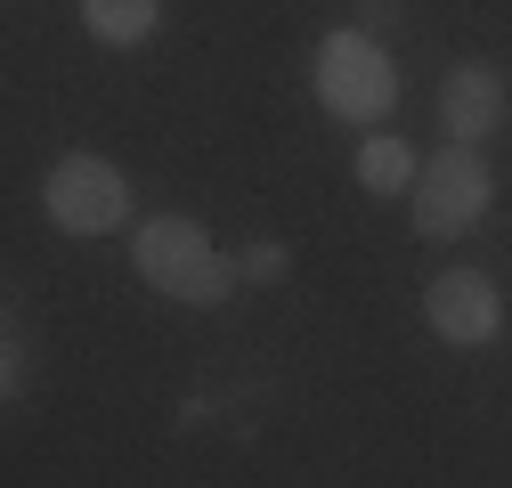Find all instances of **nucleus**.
Masks as SVG:
<instances>
[{"mask_svg":"<svg viewBox=\"0 0 512 488\" xmlns=\"http://www.w3.org/2000/svg\"><path fill=\"white\" fill-rule=\"evenodd\" d=\"M131 269L163 301H179V310H220V301H236V285H244L236 253H220L212 228L187 220V212H155V220L131 228Z\"/></svg>","mask_w":512,"mask_h":488,"instance_id":"nucleus-1","label":"nucleus"},{"mask_svg":"<svg viewBox=\"0 0 512 488\" xmlns=\"http://www.w3.org/2000/svg\"><path fill=\"white\" fill-rule=\"evenodd\" d=\"M309 90H317V106H326L334 122L374 131V122L399 106V57H391V41H374L366 25H334L326 41L309 49Z\"/></svg>","mask_w":512,"mask_h":488,"instance_id":"nucleus-2","label":"nucleus"},{"mask_svg":"<svg viewBox=\"0 0 512 488\" xmlns=\"http://www.w3.org/2000/svg\"><path fill=\"white\" fill-rule=\"evenodd\" d=\"M41 212H49V228H66V236L139 228V220H131V179H122V163H114V155H90V147L57 155V163L41 171Z\"/></svg>","mask_w":512,"mask_h":488,"instance_id":"nucleus-3","label":"nucleus"},{"mask_svg":"<svg viewBox=\"0 0 512 488\" xmlns=\"http://www.w3.org/2000/svg\"><path fill=\"white\" fill-rule=\"evenodd\" d=\"M488 204H496L488 147H439V155L423 163V179H415V196H407V220H415V236H431V244H456V236H472V228L488 220Z\"/></svg>","mask_w":512,"mask_h":488,"instance_id":"nucleus-4","label":"nucleus"},{"mask_svg":"<svg viewBox=\"0 0 512 488\" xmlns=\"http://www.w3.org/2000/svg\"><path fill=\"white\" fill-rule=\"evenodd\" d=\"M423 326L447 350H488L504 334V285L488 269H439L423 285Z\"/></svg>","mask_w":512,"mask_h":488,"instance_id":"nucleus-5","label":"nucleus"},{"mask_svg":"<svg viewBox=\"0 0 512 488\" xmlns=\"http://www.w3.org/2000/svg\"><path fill=\"white\" fill-rule=\"evenodd\" d=\"M504 122H512V90H504V74L488 66V57L447 66V82H439V131H447V147H488Z\"/></svg>","mask_w":512,"mask_h":488,"instance_id":"nucleus-6","label":"nucleus"},{"mask_svg":"<svg viewBox=\"0 0 512 488\" xmlns=\"http://www.w3.org/2000/svg\"><path fill=\"white\" fill-rule=\"evenodd\" d=\"M415 179H423V155L399 131H366V147H358V188L366 196H415Z\"/></svg>","mask_w":512,"mask_h":488,"instance_id":"nucleus-7","label":"nucleus"},{"mask_svg":"<svg viewBox=\"0 0 512 488\" xmlns=\"http://www.w3.org/2000/svg\"><path fill=\"white\" fill-rule=\"evenodd\" d=\"M163 25V0H82V33L106 49H139Z\"/></svg>","mask_w":512,"mask_h":488,"instance_id":"nucleus-8","label":"nucleus"},{"mask_svg":"<svg viewBox=\"0 0 512 488\" xmlns=\"http://www.w3.org/2000/svg\"><path fill=\"white\" fill-rule=\"evenodd\" d=\"M236 269H244V285H285V277H293V253H285L277 236H261V244H244Z\"/></svg>","mask_w":512,"mask_h":488,"instance_id":"nucleus-9","label":"nucleus"},{"mask_svg":"<svg viewBox=\"0 0 512 488\" xmlns=\"http://www.w3.org/2000/svg\"><path fill=\"white\" fill-rule=\"evenodd\" d=\"M0 366H9V375H0V391L17 399V391L33 383V350H25V326H17V318H9V334H0Z\"/></svg>","mask_w":512,"mask_h":488,"instance_id":"nucleus-10","label":"nucleus"},{"mask_svg":"<svg viewBox=\"0 0 512 488\" xmlns=\"http://www.w3.org/2000/svg\"><path fill=\"white\" fill-rule=\"evenodd\" d=\"M358 25H366V33L382 41V33H391V25H399V0H358Z\"/></svg>","mask_w":512,"mask_h":488,"instance_id":"nucleus-11","label":"nucleus"}]
</instances>
